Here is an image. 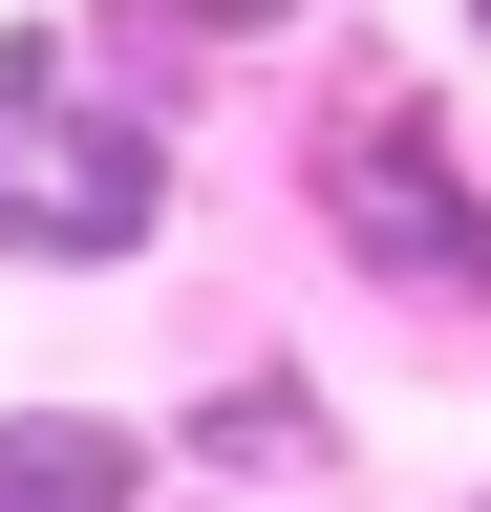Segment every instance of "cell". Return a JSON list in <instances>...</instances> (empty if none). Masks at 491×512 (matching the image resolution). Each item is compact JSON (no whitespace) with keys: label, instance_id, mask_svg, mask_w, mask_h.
<instances>
[{"label":"cell","instance_id":"cell-1","mask_svg":"<svg viewBox=\"0 0 491 512\" xmlns=\"http://www.w3.org/2000/svg\"><path fill=\"white\" fill-rule=\"evenodd\" d=\"M171 214H193V107H150V86L0 107V256L22 278H129Z\"/></svg>","mask_w":491,"mask_h":512},{"label":"cell","instance_id":"cell-2","mask_svg":"<svg viewBox=\"0 0 491 512\" xmlns=\"http://www.w3.org/2000/svg\"><path fill=\"white\" fill-rule=\"evenodd\" d=\"M321 235H342L385 299H449V320H491V171H470V150H449L406 86L321 128Z\"/></svg>","mask_w":491,"mask_h":512},{"label":"cell","instance_id":"cell-3","mask_svg":"<svg viewBox=\"0 0 491 512\" xmlns=\"http://www.w3.org/2000/svg\"><path fill=\"white\" fill-rule=\"evenodd\" d=\"M0 512H150V427H107V406H0Z\"/></svg>","mask_w":491,"mask_h":512},{"label":"cell","instance_id":"cell-4","mask_svg":"<svg viewBox=\"0 0 491 512\" xmlns=\"http://www.w3.org/2000/svg\"><path fill=\"white\" fill-rule=\"evenodd\" d=\"M86 22H107V43H86V86H150V107H171L214 43H278L299 0H86Z\"/></svg>","mask_w":491,"mask_h":512},{"label":"cell","instance_id":"cell-5","mask_svg":"<svg viewBox=\"0 0 491 512\" xmlns=\"http://www.w3.org/2000/svg\"><path fill=\"white\" fill-rule=\"evenodd\" d=\"M193 448H235V470H299V448H321V406H299V384H214V406H193Z\"/></svg>","mask_w":491,"mask_h":512},{"label":"cell","instance_id":"cell-6","mask_svg":"<svg viewBox=\"0 0 491 512\" xmlns=\"http://www.w3.org/2000/svg\"><path fill=\"white\" fill-rule=\"evenodd\" d=\"M470 43H491V0H470Z\"/></svg>","mask_w":491,"mask_h":512}]
</instances>
